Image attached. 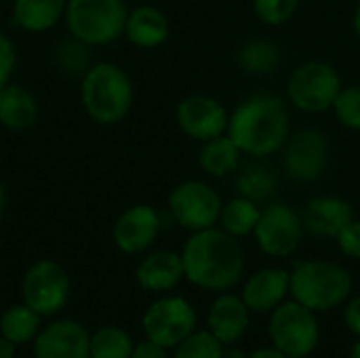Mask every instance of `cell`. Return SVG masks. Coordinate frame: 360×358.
<instances>
[{
  "label": "cell",
  "mask_w": 360,
  "mask_h": 358,
  "mask_svg": "<svg viewBox=\"0 0 360 358\" xmlns=\"http://www.w3.org/2000/svg\"><path fill=\"white\" fill-rule=\"evenodd\" d=\"M131 358H169V354H167V348H162L156 342L146 338L143 342L133 346Z\"/></svg>",
  "instance_id": "d590c367"
},
{
  "label": "cell",
  "mask_w": 360,
  "mask_h": 358,
  "mask_svg": "<svg viewBox=\"0 0 360 358\" xmlns=\"http://www.w3.org/2000/svg\"><path fill=\"white\" fill-rule=\"evenodd\" d=\"M221 358H249V354H245L243 348H238L236 344H232V346H224Z\"/></svg>",
  "instance_id": "f35d334b"
},
{
  "label": "cell",
  "mask_w": 360,
  "mask_h": 358,
  "mask_svg": "<svg viewBox=\"0 0 360 358\" xmlns=\"http://www.w3.org/2000/svg\"><path fill=\"white\" fill-rule=\"evenodd\" d=\"M38 118L36 97L21 84L0 87V124L8 131H25Z\"/></svg>",
  "instance_id": "44dd1931"
},
{
  "label": "cell",
  "mask_w": 360,
  "mask_h": 358,
  "mask_svg": "<svg viewBox=\"0 0 360 358\" xmlns=\"http://www.w3.org/2000/svg\"><path fill=\"white\" fill-rule=\"evenodd\" d=\"M209 331L224 344L232 346L247 333L251 325V310L240 295L224 291L209 308Z\"/></svg>",
  "instance_id": "ac0fdd59"
},
{
  "label": "cell",
  "mask_w": 360,
  "mask_h": 358,
  "mask_svg": "<svg viewBox=\"0 0 360 358\" xmlns=\"http://www.w3.org/2000/svg\"><path fill=\"white\" fill-rule=\"evenodd\" d=\"M15 352H17V344L0 335V358H15Z\"/></svg>",
  "instance_id": "74e56055"
},
{
  "label": "cell",
  "mask_w": 360,
  "mask_h": 358,
  "mask_svg": "<svg viewBox=\"0 0 360 358\" xmlns=\"http://www.w3.org/2000/svg\"><path fill=\"white\" fill-rule=\"evenodd\" d=\"M221 205L224 200L217 190L202 179H186L177 184L167 200V209L173 222L190 232L217 226Z\"/></svg>",
  "instance_id": "ba28073f"
},
{
  "label": "cell",
  "mask_w": 360,
  "mask_h": 358,
  "mask_svg": "<svg viewBox=\"0 0 360 358\" xmlns=\"http://www.w3.org/2000/svg\"><path fill=\"white\" fill-rule=\"evenodd\" d=\"M344 323L348 327L350 333H354L356 338H360V295L356 298H350L346 302V308H344Z\"/></svg>",
  "instance_id": "e575fe53"
},
{
  "label": "cell",
  "mask_w": 360,
  "mask_h": 358,
  "mask_svg": "<svg viewBox=\"0 0 360 358\" xmlns=\"http://www.w3.org/2000/svg\"><path fill=\"white\" fill-rule=\"evenodd\" d=\"M259 215H262L259 203L249 200L245 196H234L221 205V213H219L217 224L221 230H226L234 238H243V236H253V230L259 222Z\"/></svg>",
  "instance_id": "d4e9b609"
},
{
  "label": "cell",
  "mask_w": 360,
  "mask_h": 358,
  "mask_svg": "<svg viewBox=\"0 0 360 358\" xmlns=\"http://www.w3.org/2000/svg\"><path fill=\"white\" fill-rule=\"evenodd\" d=\"M352 30H354L356 38L360 40V0L359 4H356V8H354V15H352Z\"/></svg>",
  "instance_id": "ab89813d"
},
{
  "label": "cell",
  "mask_w": 360,
  "mask_h": 358,
  "mask_svg": "<svg viewBox=\"0 0 360 358\" xmlns=\"http://www.w3.org/2000/svg\"><path fill=\"white\" fill-rule=\"evenodd\" d=\"M63 17L70 36L89 46H103L124 34L129 8L124 0H68Z\"/></svg>",
  "instance_id": "5b68a950"
},
{
  "label": "cell",
  "mask_w": 360,
  "mask_h": 358,
  "mask_svg": "<svg viewBox=\"0 0 360 358\" xmlns=\"http://www.w3.org/2000/svg\"><path fill=\"white\" fill-rule=\"evenodd\" d=\"M228 135L243 154L253 158H268L281 152L291 135L287 101L270 93H255L243 99L230 112Z\"/></svg>",
  "instance_id": "7a4b0ae2"
},
{
  "label": "cell",
  "mask_w": 360,
  "mask_h": 358,
  "mask_svg": "<svg viewBox=\"0 0 360 358\" xmlns=\"http://www.w3.org/2000/svg\"><path fill=\"white\" fill-rule=\"evenodd\" d=\"M42 317L34 312L27 304H15L6 308L0 317V335L17 346L30 344L42 329Z\"/></svg>",
  "instance_id": "484cf974"
},
{
  "label": "cell",
  "mask_w": 360,
  "mask_h": 358,
  "mask_svg": "<svg viewBox=\"0 0 360 358\" xmlns=\"http://www.w3.org/2000/svg\"><path fill=\"white\" fill-rule=\"evenodd\" d=\"M68 0H13L15 23L32 34L55 27L65 15Z\"/></svg>",
  "instance_id": "7402d4cb"
},
{
  "label": "cell",
  "mask_w": 360,
  "mask_h": 358,
  "mask_svg": "<svg viewBox=\"0 0 360 358\" xmlns=\"http://www.w3.org/2000/svg\"><path fill=\"white\" fill-rule=\"evenodd\" d=\"M352 274L335 262H300L291 272V298L312 312H327L350 300Z\"/></svg>",
  "instance_id": "277c9868"
},
{
  "label": "cell",
  "mask_w": 360,
  "mask_h": 358,
  "mask_svg": "<svg viewBox=\"0 0 360 358\" xmlns=\"http://www.w3.org/2000/svg\"><path fill=\"white\" fill-rule=\"evenodd\" d=\"M249 358H289L283 350H278L276 346H262L257 350H253Z\"/></svg>",
  "instance_id": "8d00e7d4"
},
{
  "label": "cell",
  "mask_w": 360,
  "mask_h": 358,
  "mask_svg": "<svg viewBox=\"0 0 360 358\" xmlns=\"http://www.w3.org/2000/svg\"><path fill=\"white\" fill-rule=\"evenodd\" d=\"M352 219H354L352 205L333 194L314 196L312 200H308L302 213L306 232H310L316 238H335L340 230Z\"/></svg>",
  "instance_id": "e0dca14e"
},
{
  "label": "cell",
  "mask_w": 360,
  "mask_h": 358,
  "mask_svg": "<svg viewBox=\"0 0 360 358\" xmlns=\"http://www.w3.org/2000/svg\"><path fill=\"white\" fill-rule=\"evenodd\" d=\"M173 358H221L224 344L207 329L190 333L181 344H177Z\"/></svg>",
  "instance_id": "f546056e"
},
{
  "label": "cell",
  "mask_w": 360,
  "mask_h": 358,
  "mask_svg": "<svg viewBox=\"0 0 360 358\" xmlns=\"http://www.w3.org/2000/svg\"><path fill=\"white\" fill-rule=\"evenodd\" d=\"M0 6H2V0H0Z\"/></svg>",
  "instance_id": "7bdbcfd3"
},
{
  "label": "cell",
  "mask_w": 360,
  "mask_h": 358,
  "mask_svg": "<svg viewBox=\"0 0 360 358\" xmlns=\"http://www.w3.org/2000/svg\"><path fill=\"white\" fill-rule=\"evenodd\" d=\"M331 146L321 129L306 127L289 135L283 148V165L291 179L316 181L329 167Z\"/></svg>",
  "instance_id": "7c38bea8"
},
{
  "label": "cell",
  "mask_w": 360,
  "mask_h": 358,
  "mask_svg": "<svg viewBox=\"0 0 360 358\" xmlns=\"http://www.w3.org/2000/svg\"><path fill=\"white\" fill-rule=\"evenodd\" d=\"M171 34V25L167 15L152 4H141L129 11L124 23V36L131 44L139 49H156L167 42Z\"/></svg>",
  "instance_id": "ffe728a7"
},
{
  "label": "cell",
  "mask_w": 360,
  "mask_h": 358,
  "mask_svg": "<svg viewBox=\"0 0 360 358\" xmlns=\"http://www.w3.org/2000/svg\"><path fill=\"white\" fill-rule=\"evenodd\" d=\"M133 346V338L116 325H105L91 333V358H131Z\"/></svg>",
  "instance_id": "83f0119b"
},
{
  "label": "cell",
  "mask_w": 360,
  "mask_h": 358,
  "mask_svg": "<svg viewBox=\"0 0 360 358\" xmlns=\"http://www.w3.org/2000/svg\"><path fill=\"white\" fill-rule=\"evenodd\" d=\"M268 335L272 346L283 350L289 358H306L319 346L321 325L316 312L295 300H287L270 312Z\"/></svg>",
  "instance_id": "52a82bcc"
},
{
  "label": "cell",
  "mask_w": 360,
  "mask_h": 358,
  "mask_svg": "<svg viewBox=\"0 0 360 358\" xmlns=\"http://www.w3.org/2000/svg\"><path fill=\"white\" fill-rule=\"evenodd\" d=\"M186 279L205 291L224 293L243 281L247 257L238 238L219 226L192 232L181 249Z\"/></svg>",
  "instance_id": "6da1fadb"
},
{
  "label": "cell",
  "mask_w": 360,
  "mask_h": 358,
  "mask_svg": "<svg viewBox=\"0 0 360 358\" xmlns=\"http://www.w3.org/2000/svg\"><path fill=\"white\" fill-rule=\"evenodd\" d=\"M196 310L186 298L169 295L152 302L141 319V329L148 340L162 348H175L196 331Z\"/></svg>",
  "instance_id": "30bf717a"
},
{
  "label": "cell",
  "mask_w": 360,
  "mask_h": 358,
  "mask_svg": "<svg viewBox=\"0 0 360 358\" xmlns=\"http://www.w3.org/2000/svg\"><path fill=\"white\" fill-rule=\"evenodd\" d=\"M335 243H338V247H340V251L346 255V257H350V260H360V219H352V222H348L342 230H340V234L333 238Z\"/></svg>",
  "instance_id": "d6a6232c"
},
{
  "label": "cell",
  "mask_w": 360,
  "mask_h": 358,
  "mask_svg": "<svg viewBox=\"0 0 360 358\" xmlns=\"http://www.w3.org/2000/svg\"><path fill=\"white\" fill-rule=\"evenodd\" d=\"M240 158H243V152L228 133L205 141L198 152V165L202 173L215 179H221L234 173L240 167Z\"/></svg>",
  "instance_id": "603a6c76"
},
{
  "label": "cell",
  "mask_w": 360,
  "mask_h": 358,
  "mask_svg": "<svg viewBox=\"0 0 360 358\" xmlns=\"http://www.w3.org/2000/svg\"><path fill=\"white\" fill-rule=\"evenodd\" d=\"M291 295V272L283 268H262L243 285V300L251 312H272Z\"/></svg>",
  "instance_id": "2e32d148"
},
{
  "label": "cell",
  "mask_w": 360,
  "mask_h": 358,
  "mask_svg": "<svg viewBox=\"0 0 360 358\" xmlns=\"http://www.w3.org/2000/svg\"><path fill=\"white\" fill-rule=\"evenodd\" d=\"M32 344L34 358H91V333L70 319L49 323Z\"/></svg>",
  "instance_id": "9a60e30c"
},
{
  "label": "cell",
  "mask_w": 360,
  "mask_h": 358,
  "mask_svg": "<svg viewBox=\"0 0 360 358\" xmlns=\"http://www.w3.org/2000/svg\"><path fill=\"white\" fill-rule=\"evenodd\" d=\"M80 99L91 120L103 127L116 124L131 112L135 99L133 80L116 63H93L82 76Z\"/></svg>",
  "instance_id": "3957f363"
},
{
  "label": "cell",
  "mask_w": 360,
  "mask_h": 358,
  "mask_svg": "<svg viewBox=\"0 0 360 358\" xmlns=\"http://www.w3.org/2000/svg\"><path fill=\"white\" fill-rule=\"evenodd\" d=\"M175 120L186 137L205 143L213 137L228 133L230 112L219 99L211 95L194 93L177 103Z\"/></svg>",
  "instance_id": "4fadbf2b"
},
{
  "label": "cell",
  "mask_w": 360,
  "mask_h": 358,
  "mask_svg": "<svg viewBox=\"0 0 360 358\" xmlns=\"http://www.w3.org/2000/svg\"><path fill=\"white\" fill-rule=\"evenodd\" d=\"M4 209H6V188L0 184V215L4 213Z\"/></svg>",
  "instance_id": "60d3db41"
},
{
  "label": "cell",
  "mask_w": 360,
  "mask_h": 358,
  "mask_svg": "<svg viewBox=\"0 0 360 358\" xmlns=\"http://www.w3.org/2000/svg\"><path fill=\"white\" fill-rule=\"evenodd\" d=\"M302 215L285 203H272L262 209L259 222L253 230V238L262 253L268 257H289L293 255L304 238Z\"/></svg>",
  "instance_id": "8fae6325"
},
{
  "label": "cell",
  "mask_w": 360,
  "mask_h": 358,
  "mask_svg": "<svg viewBox=\"0 0 360 358\" xmlns=\"http://www.w3.org/2000/svg\"><path fill=\"white\" fill-rule=\"evenodd\" d=\"M281 61V46L268 38H251L236 53V65L249 76H270Z\"/></svg>",
  "instance_id": "cb8c5ba5"
},
{
  "label": "cell",
  "mask_w": 360,
  "mask_h": 358,
  "mask_svg": "<svg viewBox=\"0 0 360 358\" xmlns=\"http://www.w3.org/2000/svg\"><path fill=\"white\" fill-rule=\"evenodd\" d=\"M344 82L340 72L321 59L300 63L287 78V101L304 114H323L333 108Z\"/></svg>",
  "instance_id": "8992f818"
},
{
  "label": "cell",
  "mask_w": 360,
  "mask_h": 358,
  "mask_svg": "<svg viewBox=\"0 0 360 358\" xmlns=\"http://www.w3.org/2000/svg\"><path fill=\"white\" fill-rule=\"evenodd\" d=\"M350 358H360V338L359 342L352 346V352H350Z\"/></svg>",
  "instance_id": "b9f144b4"
},
{
  "label": "cell",
  "mask_w": 360,
  "mask_h": 358,
  "mask_svg": "<svg viewBox=\"0 0 360 358\" xmlns=\"http://www.w3.org/2000/svg\"><path fill=\"white\" fill-rule=\"evenodd\" d=\"M135 279H137V285L150 293H167L175 289L186 279L181 253H175L169 249L148 253L139 262L135 270Z\"/></svg>",
  "instance_id": "d6986e66"
},
{
  "label": "cell",
  "mask_w": 360,
  "mask_h": 358,
  "mask_svg": "<svg viewBox=\"0 0 360 358\" xmlns=\"http://www.w3.org/2000/svg\"><path fill=\"white\" fill-rule=\"evenodd\" d=\"M21 298L42 319L59 314L70 300V276L65 268L53 260L32 264L21 281Z\"/></svg>",
  "instance_id": "9c48e42d"
},
{
  "label": "cell",
  "mask_w": 360,
  "mask_h": 358,
  "mask_svg": "<svg viewBox=\"0 0 360 358\" xmlns=\"http://www.w3.org/2000/svg\"><path fill=\"white\" fill-rule=\"evenodd\" d=\"M91 46L76 40L74 36L70 40H61L55 49V63L59 70H63L70 76H84V72L93 65L91 63Z\"/></svg>",
  "instance_id": "f1b7e54d"
},
{
  "label": "cell",
  "mask_w": 360,
  "mask_h": 358,
  "mask_svg": "<svg viewBox=\"0 0 360 358\" xmlns=\"http://www.w3.org/2000/svg\"><path fill=\"white\" fill-rule=\"evenodd\" d=\"M160 228V213L152 205H133L116 219L112 228V238L118 251L127 255H139L156 243Z\"/></svg>",
  "instance_id": "5bb4252c"
},
{
  "label": "cell",
  "mask_w": 360,
  "mask_h": 358,
  "mask_svg": "<svg viewBox=\"0 0 360 358\" xmlns=\"http://www.w3.org/2000/svg\"><path fill=\"white\" fill-rule=\"evenodd\" d=\"M338 122L350 131H360V84H346L333 101Z\"/></svg>",
  "instance_id": "4dcf8cb0"
},
{
  "label": "cell",
  "mask_w": 360,
  "mask_h": 358,
  "mask_svg": "<svg viewBox=\"0 0 360 358\" xmlns=\"http://www.w3.org/2000/svg\"><path fill=\"white\" fill-rule=\"evenodd\" d=\"M238 196H245L255 203H266L278 192V175L262 162L249 165L245 171H240L236 179Z\"/></svg>",
  "instance_id": "4316f807"
},
{
  "label": "cell",
  "mask_w": 360,
  "mask_h": 358,
  "mask_svg": "<svg viewBox=\"0 0 360 358\" xmlns=\"http://www.w3.org/2000/svg\"><path fill=\"white\" fill-rule=\"evenodd\" d=\"M15 65H17V49L13 40L4 32H0V87L11 82Z\"/></svg>",
  "instance_id": "836d02e7"
},
{
  "label": "cell",
  "mask_w": 360,
  "mask_h": 358,
  "mask_svg": "<svg viewBox=\"0 0 360 358\" xmlns=\"http://www.w3.org/2000/svg\"><path fill=\"white\" fill-rule=\"evenodd\" d=\"M255 17L270 27H281L293 19L300 0H251Z\"/></svg>",
  "instance_id": "1f68e13d"
}]
</instances>
